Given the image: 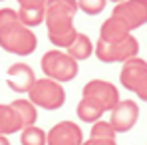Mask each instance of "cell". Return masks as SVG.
Here are the masks:
<instances>
[{
    "label": "cell",
    "instance_id": "1",
    "mask_svg": "<svg viewBox=\"0 0 147 145\" xmlns=\"http://www.w3.org/2000/svg\"><path fill=\"white\" fill-rule=\"evenodd\" d=\"M80 10L78 0H46V28L50 42L58 48L72 46L78 30L74 26V16Z\"/></svg>",
    "mask_w": 147,
    "mask_h": 145
},
{
    "label": "cell",
    "instance_id": "2",
    "mask_svg": "<svg viewBox=\"0 0 147 145\" xmlns=\"http://www.w3.org/2000/svg\"><path fill=\"white\" fill-rule=\"evenodd\" d=\"M0 46L16 56H28L38 46L36 34L18 20V10L0 8Z\"/></svg>",
    "mask_w": 147,
    "mask_h": 145
},
{
    "label": "cell",
    "instance_id": "3",
    "mask_svg": "<svg viewBox=\"0 0 147 145\" xmlns=\"http://www.w3.org/2000/svg\"><path fill=\"white\" fill-rule=\"evenodd\" d=\"M40 66H42L44 76L58 82V84L70 82L78 76V62L74 58H70L66 52H60V50L46 52L40 60Z\"/></svg>",
    "mask_w": 147,
    "mask_h": 145
},
{
    "label": "cell",
    "instance_id": "4",
    "mask_svg": "<svg viewBox=\"0 0 147 145\" xmlns=\"http://www.w3.org/2000/svg\"><path fill=\"white\" fill-rule=\"evenodd\" d=\"M28 99L36 107L58 109L66 101V92H64L62 84H58V82H54L50 78H42V80H36V84L28 92Z\"/></svg>",
    "mask_w": 147,
    "mask_h": 145
},
{
    "label": "cell",
    "instance_id": "5",
    "mask_svg": "<svg viewBox=\"0 0 147 145\" xmlns=\"http://www.w3.org/2000/svg\"><path fill=\"white\" fill-rule=\"evenodd\" d=\"M139 52V42L129 34L127 38L117 40V42H101L96 44V56L103 64H113V62H127L135 58Z\"/></svg>",
    "mask_w": 147,
    "mask_h": 145
},
{
    "label": "cell",
    "instance_id": "6",
    "mask_svg": "<svg viewBox=\"0 0 147 145\" xmlns=\"http://www.w3.org/2000/svg\"><path fill=\"white\" fill-rule=\"evenodd\" d=\"M82 97H94L96 101H99L103 105L105 111H111L121 101L117 88L105 80H90L82 90Z\"/></svg>",
    "mask_w": 147,
    "mask_h": 145
},
{
    "label": "cell",
    "instance_id": "7",
    "mask_svg": "<svg viewBox=\"0 0 147 145\" xmlns=\"http://www.w3.org/2000/svg\"><path fill=\"white\" fill-rule=\"evenodd\" d=\"M111 16H117L127 24L129 30H135L147 24V0H123L115 4Z\"/></svg>",
    "mask_w": 147,
    "mask_h": 145
},
{
    "label": "cell",
    "instance_id": "8",
    "mask_svg": "<svg viewBox=\"0 0 147 145\" xmlns=\"http://www.w3.org/2000/svg\"><path fill=\"white\" fill-rule=\"evenodd\" d=\"M139 119V107L133 99H121L113 109H111V117L109 125L115 129V133H125L129 131Z\"/></svg>",
    "mask_w": 147,
    "mask_h": 145
},
{
    "label": "cell",
    "instance_id": "9",
    "mask_svg": "<svg viewBox=\"0 0 147 145\" xmlns=\"http://www.w3.org/2000/svg\"><path fill=\"white\" fill-rule=\"evenodd\" d=\"M82 127L74 121H60L48 131V145H82Z\"/></svg>",
    "mask_w": 147,
    "mask_h": 145
},
{
    "label": "cell",
    "instance_id": "10",
    "mask_svg": "<svg viewBox=\"0 0 147 145\" xmlns=\"http://www.w3.org/2000/svg\"><path fill=\"white\" fill-rule=\"evenodd\" d=\"M119 80H121V86L125 90L135 92L147 80V62L141 60V58H137V56L127 60V62H123Z\"/></svg>",
    "mask_w": 147,
    "mask_h": 145
},
{
    "label": "cell",
    "instance_id": "11",
    "mask_svg": "<svg viewBox=\"0 0 147 145\" xmlns=\"http://www.w3.org/2000/svg\"><path fill=\"white\" fill-rule=\"evenodd\" d=\"M6 84L12 92H20V94H26L32 90V86L36 84V76H34V70L28 66V64H22V62H16L8 68L6 72Z\"/></svg>",
    "mask_w": 147,
    "mask_h": 145
},
{
    "label": "cell",
    "instance_id": "12",
    "mask_svg": "<svg viewBox=\"0 0 147 145\" xmlns=\"http://www.w3.org/2000/svg\"><path fill=\"white\" fill-rule=\"evenodd\" d=\"M129 34H131V30L117 16H109L99 28V40L101 42H117V40L127 38Z\"/></svg>",
    "mask_w": 147,
    "mask_h": 145
},
{
    "label": "cell",
    "instance_id": "13",
    "mask_svg": "<svg viewBox=\"0 0 147 145\" xmlns=\"http://www.w3.org/2000/svg\"><path fill=\"white\" fill-rule=\"evenodd\" d=\"M76 111H78V117L82 121H86V123H96V121L101 119V115H103V105L96 101L94 97H82L80 99V103H78V107H76Z\"/></svg>",
    "mask_w": 147,
    "mask_h": 145
},
{
    "label": "cell",
    "instance_id": "14",
    "mask_svg": "<svg viewBox=\"0 0 147 145\" xmlns=\"http://www.w3.org/2000/svg\"><path fill=\"white\" fill-rule=\"evenodd\" d=\"M12 109L16 111L18 119L22 123V129L24 127H32L36 119H38V111H36V105L30 101V99H14L12 103Z\"/></svg>",
    "mask_w": 147,
    "mask_h": 145
},
{
    "label": "cell",
    "instance_id": "15",
    "mask_svg": "<svg viewBox=\"0 0 147 145\" xmlns=\"http://www.w3.org/2000/svg\"><path fill=\"white\" fill-rule=\"evenodd\" d=\"M22 131V123L18 119L12 105H0V135H10Z\"/></svg>",
    "mask_w": 147,
    "mask_h": 145
},
{
    "label": "cell",
    "instance_id": "16",
    "mask_svg": "<svg viewBox=\"0 0 147 145\" xmlns=\"http://www.w3.org/2000/svg\"><path fill=\"white\" fill-rule=\"evenodd\" d=\"M68 56L74 58L76 62H80V60H86V58H90V54L94 52V44H92V40H90V36H86V34H82V32H78V36H76V40H74L72 46H68Z\"/></svg>",
    "mask_w": 147,
    "mask_h": 145
},
{
    "label": "cell",
    "instance_id": "17",
    "mask_svg": "<svg viewBox=\"0 0 147 145\" xmlns=\"http://www.w3.org/2000/svg\"><path fill=\"white\" fill-rule=\"evenodd\" d=\"M18 20L26 28H34V26L42 24L46 20V8H20L18 10Z\"/></svg>",
    "mask_w": 147,
    "mask_h": 145
},
{
    "label": "cell",
    "instance_id": "18",
    "mask_svg": "<svg viewBox=\"0 0 147 145\" xmlns=\"http://www.w3.org/2000/svg\"><path fill=\"white\" fill-rule=\"evenodd\" d=\"M20 143L22 145H48V133L36 125L24 127L20 133Z\"/></svg>",
    "mask_w": 147,
    "mask_h": 145
},
{
    "label": "cell",
    "instance_id": "19",
    "mask_svg": "<svg viewBox=\"0 0 147 145\" xmlns=\"http://www.w3.org/2000/svg\"><path fill=\"white\" fill-rule=\"evenodd\" d=\"M115 135L117 133L109 125V121H103V119L96 121L92 125V133H90V137H94V139H109V141H115Z\"/></svg>",
    "mask_w": 147,
    "mask_h": 145
},
{
    "label": "cell",
    "instance_id": "20",
    "mask_svg": "<svg viewBox=\"0 0 147 145\" xmlns=\"http://www.w3.org/2000/svg\"><path fill=\"white\" fill-rule=\"evenodd\" d=\"M105 2H107V0H78V6H80V10H84L86 14L96 16V14H99V12L105 8Z\"/></svg>",
    "mask_w": 147,
    "mask_h": 145
},
{
    "label": "cell",
    "instance_id": "21",
    "mask_svg": "<svg viewBox=\"0 0 147 145\" xmlns=\"http://www.w3.org/2000/svg\"><path fill=\"white\" fill-rule=\"evenodd\" d=\"M20 8H46V0H18Z\"/></svg>",
    "mask_w": 147,
    "mask_h": 145
},
{
    "label": "cell",
    "instance_id": "22",
    "mask_svg": "<svg viewBox=\"0 0 147 145\" xmlns=\"http://www.w3.org/2000/svg\"><path fill=\"white\" fill-rule=\"evenodd\" d=\"M82 145H117L115 141H109V139H94V137H90V139H86Z\"/></svg>",
    "mask_w": 147,
    "mask_h": 145
},
{
    "label": "cell",
    "instance_id": "23",
    "mask_svg": "<svg viewBox=\"0 0 147 145\" xmlns=\"http://www.w3.org/2000/svg\"><path fill=\"white\" fill-rule=\"evenodd\" d=\"M135 94H137V97L139 99H143V101H147V82H143L137 90H135Z\"/></svg>",
    "mask_w": 147,
    "mask_h": 145
},
{
    "label": "cell",
    "instance_id": "24",
    "mask_svg": "<svg viewBox=\"0 0 147 145\" xmlns=\"http://www.w3.org/2000/svg\"><path fill=\"white\" fill-rule=\"evenodd\" d=\"M0 145H10V139L6 135H0Z\"/></svg>",
    "mask_w": 147,
    "mask_h": 145
},
{
    "label": "cell",
    "instance_id": "25",
    "mask_svg": "<svg viewBox=\"0 0 147 145\" xmlns=\"http://www.w3.org/2000/svg\"><path fill=\"white\" fill-rule=\"evenodd\" d=\"M111 2H115V4H119V2H123V0H111Z\"/></svg>",
    "mask_w": 147,
    "mask_h": 145
}]
</instances>
